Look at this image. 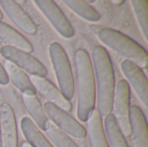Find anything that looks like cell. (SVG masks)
I'll list each match as a JSON object with an SVG mask.
<instances>
[{
    "instance_id": "2",
    "label": "cell",
    "mask_w": 148,
    "mask_h": 147,
    "mask_svg": "<svg viewBox=\"0 0 148 147\" xmlns=\"http://www.w3.org/2000/svg\"><path fill=\"white\" fill-rule=\"evenodd\" d=\"M75 65L77 82V110L80 121L87 122L95 110L96 88L93 66L88 53L82 49L75 53Z\"/></svg>"
},
{
    "instance_id": "16",
    "label": "cell",
    "mask_w": 148,
    "mask_h": 147,
    "mask_svg": "<svg viewBox=\"0 0 148 147\" xmlns=\"http://www.w3.org/2000/svg\"><path fill=\"white\" fill-rule=\"evenodd\" d=\"M0 40L11 48L26 53L33 52L32 44L18 31L0 21Z\"/></svg>"
},
{
    "instance_id": "14",
    "label": "cell",
    "mask_w": 148,
    "mask_h": 147,
    "mask_svg": "<svg viewBox=\"0 0 148 147\" xmlns=\"http://www.w3.org/2000/svg\"><path fill=\"white\" fill-rule=\"evenodd\" d=\"M3 68L6 72L9 81H10L14 87L22 93V94L36 95V91L32 85L29 77L24 71L8 61H4Z\"/></svg>"
},
{
    "instance_id": "8",
    "label": "cell",
    "mask_w": 148,
    "mask_h": 147,
    "mask_svg": "<svg viewBox=\"0 0 148 147\" xmlns=\"http://www.w3.org/2000/svg\"><path fill=\"white\" fill-rule=\"evenodd\" d=\"M34 3L59 35L66 39H69L74 36L75 30L72 25L54 1L36 0L34 1Z\"/></svg>"
},
{
    "instance_id": "4",
    "label": "cell",
    "mask_w": 148,
    "mask_h": 147,
    "mask_svg": "<svg viewBox=\"0 0 148 147\" xmlns=\"http://www.w3.org/2000/svg\"><path fill=\"white\" fill-rule=\"evenodd\" d=\"M49 58L53 66L59 90L69 101L75 95V81L72 68L67 53L58 42H52L49 47Z\"/></svg>"
},
{
    "instance_id": "12",
    "label": "cell",
    "mask_w": 148,
    "mask_h": 147,
    "mask_svg": "<svg viewBox=\"0 0 148 147\" xmlns=\"http://www.w3.org/2000/svg\"><path fill=\"white\" fill-rule=\"evenodd\" d=\"M0 6L20 30L29 36H33L37 32V27L34 21L16 1L0 0Z\"/></svg>"
},
{
    "instance_id": "13",
    "label": "cell",
    "mask_w": 148,
    "mask_h": 147,
    "mask_svg": "<svg viewBox=\"0 0 148 147\" xmlns=\"http://www.w3.org/2000/svg\"><path fill=\"white\" fill-rule=\"evenodd\" d=\"M130 131L134 147H148V131L147 120L142 110L137 107H130Z\"/></svg>"
},
{
    "instance_id": "18",
    "label": "cell",
    "mask_w": 148,
    "mask_h": 147,
    "mask_svg": "<svg viewBox=\"0 0 148 147\" xmlns=\"http://www.w3.org/2000/svg\"><path fill=\"white\" fill-rule=\"evenodd\" d=\"M20 126L26 142L31 147H54L29 117L22 118Z\"/></svg>"
},
{
    "instance_id": "27",
    "label": "cell",
    "mask_w": 148,
    "mask_h": 147,
    "mask_svg": "<svg viewBox=\"0 0 148 147\" xmlns=\"http://www.w3.org/2000/svg\"><path fill=\"white\" fill-rule=\"evenodd\" d=\"M2 18V13H1V10H0V19Z\"/></svg>"
},
{
    "instance_id": "23",
    "label": "cell",
    "mask_w": 148,
    "mask_h": 147,
    "mask_svg": "<svg viewBox=\"0 0 148 147\" xmlns=\"http://www.w3.org/2000/svg\"><path fill=\"white\" fill-rule=\"evenodd\" d=\"M9 79L6 75V72L3 68V66L0 63V85L5 86L9 83Z\"/></svg>"
},
{
    "instance_id": "22",
    "label": "cell",
    "mask_w": 148,
    "mask_h": 147,
    "mask_svg": "<svg viewBox=\"0 0 148 147\" xmlns=\"http://www.w3.org/2000/svg\"><path fill=\"white\" fill-rule=\"evenodd\" d=\"M45 132L54 147H79L68 134L61 131L51 122H49Z\"/></svg>"
},
{
    "instance_id": "15",
    "label": "cell",
    "mask_w": 148,
    "mask_h": 147,
    "mask_svg": "<svg viewBox=\"0 0 148 147\" xmlns=\"http://www.w3.org/2000/svg\"><path fill=\"white\" fill-rule=\"evenodd\" d=\"M22 98L25 109L30 116L29 119L40 130L45 131L50 121L37 96L22 94Z\"/></svg>"
},
{
    "instance_id": "7",
    "label": "cell",
    "mask_w": 148,
    "mask_h": 147,
    "mask_svg": "<svg viewBox=\"0 0 148 147\" xmlns=\"http://www.w3.org/2000/svg\"><path fill=\"white\" fill-rule=\"evenodd\" d=\"M43 109L49 121L61 131L75 139L86 138V128L69 113L49 102L44 103Z\"/></svg>"
},
{
    "instance_id": "19",
    "label": "cell",
    "mask_w": 148,
    "mask_h": 147,
    "mask_svg": "<svg viewBox=\"0 0 148 147\" xmlns=\"http://www.w3.org/2000/svg\"><path fill=\"white\" fill-rule=\"evenodd\" d=\"M103 128L109 147H129L113 113L104 117Z\"/></svg>"
},
{
    "instance_id": "17",
    "label": "cell",
    "mask_w": 148,
    "mask_h": 147,
    "mask_svg": "<svg viewBox=\"0 0 148 147\" xmlns=\"http://www.w3.org/2000/svg\"><path fill=\"white\" fill-rule=\"evenodd\" d=\"M87 134L92 147H109L101 115L95 110L87 120Z\"/></svg>"
},
{
    "instance_id": "11",
    "label": "cell",
    "mask_w": 148,
    "mask_h": 147,
    "mask_svg": "<svg viewBox=\"0 0 148 147\" xmlns=\"http://www.w3.org/2000/svg\"><path fill=\"white\" fill-rule=\"evenodd\" d=\"M0 134L2 147H17V126L12 107L8 103L0 105Z\"/></svg>"
},
{
    "instance_id": "25",
    "label": "cell",
    "mask_w": 148,
    "mask_h": 147,
    "mask_svg": "<svg viewBox=\"0 0 148 147\" xmlns=\"http://www.w3.org/2000/svg\"><path fill=\"white\" fill-rule=\"evenodd\" d=\"M21 147H31L26 141H24V142H23L22 143V145H21Z\"/></svg>"
},
{
    "instance_id": "1",
    "label": "cell",
    "mask_w": 148,
    "mask_h": 147,
    "mask_svg": "<svg viewBox=\"0 0 148 147\" xmlns=\"http://www.w3.org/2000/svg\"><path fill=\"white\" fill-rule=\"evenodd\" d=\"M91 55L96 88V111L101 117H106L112 112L115 91L114 68L109 54L104 47L95 46Z\"/></svg>"
},
{
    "instance_id": "10",
    "label": "cell",
    "mask_w": 148,
    "mask_h": 147,
    "mask_svg": "<svg viewBox=\"0 0 148 147\" xmlns=\"http://www.w3.org/2000/svg\"><path fill=\"white\" fill-rule=\"evenodd\" d=\"M29 80L36 92L43 96L49 103L69 113L72 109L71 102L67 100L62 92L51 81L44 77L30 75Z\"/></svg>"
},
{
    "instance_id": "9",
    "label": "cell",
    "mask_w": 148,
    "mask_h": 147,
    "mask_svg": "<svg viewBox=\"0 0 148 147\" xmlns=\"http://www.w3.org/2000/svg\"><path fill=\"white\" fill-rule=\"evenodd\" d=\"M121 68L127 81V82L134 88L141 103L147 108L148 107V83L143 70L134 62L126 59L121 62Z\"/></svg>"
},
{
    "instance_id": "21",
    "label": "cell",
    "mask_w": 148,
    "mask_h": 147,
    "mask_svg": "<svg viewBox=\"0 0 148 147\" xmlns=\"http://www.w3.org/2000/svg\"><path fill=\"white\" fill-rule=\"evenodd\" d=\"M131 5L135 15L137 23L141 33L147 42L148 38V1L147 0H132Z\"/></svg>"
},
{
    "instance_id": "6",
    "label": "cell",
    "mask_w": 148,
    "mask_h": 147,
    "mask_svg": "<svg viewBox=\"0 0 148 147\" xmlns=\"http://www.w3.org/2000/svg\"><path fill=\"white\" fill-rule=\"evenodd\" d=\"M0 55L5 61L13 63L30 75L45 78L48 74L44 65L29 53L5 45L0 49Z\"/></svg>"
},
{
    "instance_id": "24",
    "label": "cell",
    "mask_w": 148,
    "mask_h": 147,
    "mask_svg": "<svg viewBox=\"0 0 148 147\" xmlns=\"http://www.w3.org/2000/svg\"><path fill=\"white\" fill-rule=\"evenodd\" d=\"M112 3L116 5H120V4H122L124 3V1L123 0H114V1H112Z\"/></svg>"
},
{
    "instance_id": "20",
    "label": "cell",
    "mask_w": 148,
    "mask_h": 147,
    "mask_svg": "<svg viewBox=\"0 0 148 147\" xmlns=\"http://www.w3.org/2000/svg\"><path fill=\"white\" fill-rule=\"evenodd\" d=\"M62 3L74 13L86 21L96 23L101 19L99 12L87 1L83 0H63Z\"/></svg>"
},
{
    "instance_id": "26",
    "label": "cell",
    "mask_w": 148,
    "mask_h": 147,
    "mask_svg": "<svg viewBox=\"0 0 148 147\" xmlns=\"http://www.w3.org/2000/svg\"><path fill=\"white\" fill-rule=\"evenodd\" d=\"M0 147H2V143H1V134H0Z\"/></svg>"
},
{
    "instance_id": "3",
    "label": "cell",
    "mask_w": 148,
    "mask_h": 147,
    "mask_svg": "<svg viewBox=\"0 0 148 147\" xmlns=\"http://www.w3.org/2000/svg\"><path fill=\"white\" fill-rule=\"evenodd\" d=\"M98 38L104 45L125 57L126 60L134 62L141 69L147 68L148 65L147 51L132 38L118 30L109 28L101 29L98 32Z\"/></svg>"
},
{
    "instance_id": "5",
    "label": "cell",
    "mask_w": 148,
    "mask_h": 147,
    "mask_svg": "<svg viewBox=\"0 0 148 147\" xmlns=\"http://www.w3.org/2000/svg\"><path fill=\"white\" fill-rule=\"evenodd\" d=\"M130 87L126 80H121L115 86L112 111L114 117L125 137H130Z\"/></svg>"
}]
</instances>
